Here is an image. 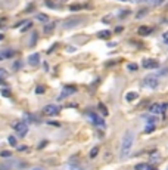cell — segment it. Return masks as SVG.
<instances>
[{
    "label": "cell",
    "mask_w": 168,
    "mask_h": 170,
    "mask_svg": "<svg viewBox=\"0 0 168 170\" xmlns=\"http://www.w3.org/2000/svg\"><path fill=\"white\" fill-rule=\"evenodd\" d=\"M137 98H139V95H137L136 92H128L127 95H126V99H127L128 102H133V101H136Z\"/></svg>",
    "instance_id": "16"
},
{
    "label": "cell",
    "mask_w": 168,
    "mask_h": 170,
    "mask_svg": "<svg viewBox=\"0 0 168 170\" xmlns=\"http://www.w3.org/2000/svg\"><path fill=\"white\" fill-rule=\"evenodd\" d=\"M0 157L7 158V157H11V152H9V151H3V152H0Z\"/></svg>",
    "instance_id": "30"
},
{
    "label": "cell",
    "mask_w": 168,
    "mask_h": 170,
    "mask_svg": "<svg viewBox=\"0 0 168 170\" xmlns=\"http://www.w3.org/2000/svg\"><path fill=\"white\" fill-rule=\"evenodd\" d=\"M2 95H3L5 98H9V96H11V90H9V89H3V90H2Z\"/></svg>",
    "instance_id": "29"
},
{
    "label": "cell",
    "mask_w": 168,
    "mask_h": 170,
    "mask_svg": "<svg viewBox=\"0 0 168 170\" xmlns=\"http://www.w3.org/2000/svg\"><path fill=\"white\" fill-rule=\"evenodd\" d=\"M87 117H88V120H90L94 126L97 127H100V129H105L106 127V123L102 117H99V114H94V113H87Z\"/></svg>",
    "instance_id": "3"
},
{
    "label": "cell",
    "mask_w": 168,
    "mask_h": 170,
    "mask_svg": "<svg viewBox=\"0 0 168 170\" xmlns=\"http://www.w3.org/2000/svg\"><path fill=\"white\" fill-rule=\"evenodd\" d=\"M75 87L74 86H66V87H64V90H62V93L59 95V99H64V98H66V96H69V95H72V93H75Z\"/></svg>",
    "instance_id": "9"
},
{
    "label": "cell",
    "mask_w": 168,
    "mask_h": 170,
    "mask_svg": "<svg viewBox=\"0 0 168 170\" xmlns=\"http://www.w3.org/2000/svg\"><path fill=\"white\" fill-rule=\"evenodd\" d=\"M147 13V9H143V11H141L139 15H137V18H140V16H143V15H146Z\"/></svg>",
    "instance_id": "34"
},
{
    "label": "cell",
    "mask_w": 168,
    "mask_h": 170,
    "mask_svg": "<svg viewBox=\"0 0 168 170\" xmlns=\"http://www.w3.org/2000/svg\"><path fill=\"white\" fill-rule=\"evenodd\" d=\"M136 170H155L153 166H150V164H146V163H140L134 167Z\"/></svg>",
    "instance_id": "14"
},
{
    "label": "cell",
    "mask_w": 168,
    "mask_h": 170,
    "mask_svg": "<svg viewBox=\"0 0 168 170\" xmlns=\"http://www.w3.org/2000/svg\"><path fill=\"white\" fill-rule=\"evenodd\" d=\"M167 107H168L167 104H153V105H150L149 111H150V114H152V115H156L158 117V114H165Z\"/></svg>",
    "instance_id": "6"
},
{
    "label": "cell",
    "mask_w": 168,
    "mask_h": 170,
    "mask_svg": "<svg viewBox=\"0 0 168 170\" xmlns=\"http://www.w3.org/2000/svg\"><path fill=\"white\" fill-rule=\"evenodd\" d=\"M12 127L16 130L18 136H21V138H24V136L27 135V132H28V124H27L25 121H15Z\"/></svg>",
    "instance_id": "5"
},
{
    "label": "cell",
    "mask_w": 168,
    "mask_h": 170,
    "mask_svg": "<svg viewBox=\"0 0 168 170\" xmlns=\"http://www.w3.org/2000/svg\"><path fill=\"white\" fill-rule=\"evenodd\" d=\"M141 84L149 89H156L158 84H159V80L156 75H146V77L143 79V81H141Z\"/></svg>",
    "instance_id": "4"
},
{
    "label": "cell",
    "mask_w": 168,
    "mask_h": 170,
    "mask_svg": "<svg viewBox=\"0 0 168 170\" xmlns=\"http://www.w3.org/2000/svg\"><path fill=\"white\" fill-rule=\"evenodd\" d=\"M141 65H143V68H146V70H155V68H159V62L156 61V59H150V58H145Z\"/></svg>",
    "instance_id": "8"
},
{
    "label": "cell",
    "mask_w": 168,
    "mask_h": 170,
    "mask_svg": "<svg viewBox=\"0 0 168 170\" xmlns=\"http://www.w3.org/2000/svg\"><path fill=\"white\" fill-rule=\"evenodd\" d=\"M18 151H27V147H25V145H21V147H18Z\"/></svg>",
    "instance_id": "35"
},
{
    "label": "cell",
    "mask_w": 168,
    "mask_h": 170,
    "mask_svg": "<svg viewBox=\"0 0 168 170\" xmlns=\"http://www.w3.org/2000/svg\"><path fill=\"white\" fill-rule=\"evenodd\" d=\"M69 9L72 11V12H75V11H80V9H83V6H81V5H72V6H69Z\"/></svg>",
    "instance_id": "26"
},
{
    "label": "cell",
    "mask_w": 168,
    "mask_h": 170,
    "mask_svg": "<svg viewBox=\"0 0 168 170\" xmlns=\"http://www.w3.org/2000/svg\"><path fill=\"white\" fill-rule=\"evenodd\" d=\"M121 2H127V0H121Z\"/></svg>",
    "instance_id": "41"
},
{
    "label": "cell",
    "mask_w": 168,
    "mask_h": 170,
    "mask_svg": "<svg viewBox=\"0 0 168 170\" xmlns=\"http://www.w3.org/2000/svg\"><path fill=\"white\" fill-rule=\"evenodd\" d=\"M3 39V34H0V40H2Z\"/></svg>",
    "instance_id": "39"
},
{
    "label": "cell",
    "mask_w": 168,
    "mask_h": 170,
    "mask_svg": "<svg viewBox=\"0 0 168 170\" xmlns=\"http://www.w3.org/2000/svg\"><path fill=\"white\" fill-rule=\"evenodd\" d=\"M53 28H55V22H49L44 25V33H50V31H53Z\"/></svg>",
    "instance_id": "19"
},
{
    "label": "cell",
    "mask_w": 168,
    "mask_h": 170,
    "mask_svg": "<svg viewBox=\"0 0 168 170\" xmlns=\"http://www.w3.org/2000/svg\"><path fill=\"white\" fill-rule=\"evenodd\" d=\"M137 3H143V2H147V0H136Z\"/></svg>",
    "instance_id": "37"
},
{
    "label": "cell",
    "mask_w": 168,
    "mask_h": 170,
    "mask_svg": "<svg viewBox=\"0 0 168 170\" xmlns=\"http://www.w3.org/2000/svg\"><path fill=\"white\" fill-rule=\"evenodd\" d=\"M97 37L99 39H109L111 37V31L109 30H102V31L97 33Z\"/></svg>",
    "instance_id": "15"
},
{
    "label": "cell",
    "mask_w": 168,
    "mask_h": 170,
    "mask_svg": "<svg viewBox=\"0 0 168 170\" xmlns=\"http://www.w3.org/2000/svg\"><path fill=\"white\" fill-rule=\"evenodd\" d=\"M25 167V164H22L19 160H13V161H3L0 164V170H16V169H22Z\"/></svg>",
    "instance_id": "2"
},
{
    "label": "cell",
    "mask_w": 168,
    "mask_h": 170,
    "mask_svg": "<svg viewBox=\"0 0 168 170\" xmlns=\"http://www.w3.org/2000/svg\"><path fill=\"white\" fill-rule=\"evenodd\" d=\"M59 111H60V108H59L58 105H53V104L46 105V107L43 108V114H46V115H49V117H55V115H58Z\"/></svg>",
    "instance_id": "7"
},
{
    "label": "cell",
    "mask_w": 168,
    "mask_h": 170,
    "mask_svg": "<svg viewBox=\"0 0 168 170\" xmlns=\"http://www.w3.org/2000/svg\"><path fill=\"white\" fill-rule=\"evenodd\" d=\"M97 152H99V148H97V147H93V148H92V151H90V157H92V158H94V157L97 155Z\"/></svg>",
    "instance_id": "25"
},
{
    "label": "cell",
    "mask_w": 168,
    "mask_h": 170,
    "mask_svg": "<svg viewBox=\"0 0 168 170\" xmlns=\"http://www.w3.org/2000/svg\"><path fill=\"white\" fill-rule=\"evenodd\" d=\"M145 118H146L147 123H152V124H156V123H158V117H156V115L150 114V115H147V117H145Z\"/></svg>",
    "instance_id": "17"
},
{
    "label": "cell",
    "mask_w": 168,
    "mask_h": 170,
    "mask_svg": "<svg viewBox=\"0 0 168 170\" xmlns=\"http://www.w3.org/2000/svg\"><path fill=\"white\" fill-rule=\"evenodd\" d=\"M28 64H30L31 67L39 65V64H40V55H39V53H33V55H30V58H28Z\"/></svg>",
    "instance_id": "11"
},
{
    "label": "cell",
    "mask_w": 168,
    "mask_h": 170,
    "mask_svg": "<svg viewBox=\"0 0 168 170\" xmlns=\"http://www.w3.org/2000/svg\"><path fill=\"white\" fill-rule=\"evenodd\" d=\"M66 169H68V170H84L83 167H78V166H74V164H68Z\"/></svg>",
    "instance_id": "27"
},
{
    "label": "cell",
    "mask_w": 168,
    "mask_h": 170,
    "mask_svg": "<svg viewBox=\"0 0 168 170\" xmlns=\"http://www.w3.org/2000/svg\"><path fill=\"white\" fill-rule=\"evenodd\" d=\"M7 142H9V145L16 147V139H15V136H9V138H7Z\"/></svg>",
    "instance_id": "24"
},
{
    "label": "cell",
    "mask_w": 168,
    "mask_h": 170,
    "mask_svg": "<svg viewBox=\"0 0 168 170\" xmlns=\"http://www.w3.org/2000/svg\"><path fill=\"white\" fill-rule=\"evenodd\" d=\"M133 142H134V135L133 132H126L122 138V143H121V151H120V158L121 160H126L128 158L130 152H131V148H133Z\"/></svg>",
    "instance_id": "1"
},
{
    "label": "cell",
    "mask_w": 168,
    "mask_h": 170,
    "mask_svg": "<svg viewBox=\"0 0 168 170\" xmlns=\"http://www.w3.org/2000/svg\"><path fill=\"white\" fill-rule=\"evenodd\" d=\"M3 83H5V81H3V80H2V79H0V84H3Z\"/></svg>",
    "instance_id": "38"
},
{
    "label": "cell",
    "mask_w": 168,
    "mask_h": 170,
    "mask_svg": "<svg viewBox=\"0 0 168 170\" xmlns=\"http://www.w3.org/2000/svg\"><path fill=\"white\" fill-rule=\"evenodd\" d=\"M19 65H21V62H15V65H13V70H18V68H19Z\"/></svg>",
    "instance_id": "36"
},
{
    "label": "cell",
    "mask_w": 168,
    "mask_h": 170,
    "mask_svg": "<svg viewBox=\"0 0 168 170\" xmlns=\"http://www.w3.org/2000/svg\"><path fill=\"white\" fill-rule=\"evenodd\" d=\"M158 160H159V154L156 151H153L152 152V157H150V161H152V163H158Z\"/></svg>",
    "instance_id": "22"
},
{
    "label": "cell",
    "mask_w": 168,
    "mask_h": 170,
    "mask_svg": "<svg viewBox=\"0 0 168 170\" xmlns=\"http://www.w3.org/2000/svg\"><path fill=\"white\" fill-rule=\"evenodd\" d=\"M13 56V50L12 49H6V50H0V61L3 59H9Z\"/></svg>",
    "instance_id": "12"
},
{
    "label": "cell",
    "mask_w": 168,
    "mask_h": 170,
    "mask_svg": "<svg viewBox=\"0 0 168 170\" xmlns=\"http://www.w3.org/2000/svg\"><path fill=\"white\" fill-rule=\"evenodd\" d=\"M162 39H164V43H165V45H168V31H167V33L164 34V36H162Z\"/></svg>",
    "instance_id": "33"
},
{
    "label": "cell",
    "mask_w": 168,
    "mask_h": 170,
    "mask_svg": "<svg viewBox=\"0 0 168 170\" xmlns=\"http://www.w3.org/2000/svg\"><path fill=\"white\" fill-rule=\"evenodd\" d=\"M31 25H33V22H30V21H28V22H25V24L22 25V28H21V31H22V33H25V31H27V30H28V28H31Z\"/></svg>",
    "instance_id": "23"
},
{
    "label": "cell",
    "mask_w": 168,
    "mask_h": 170,
    "mask_svg": "<svg viewBox=\"0 0 168 170\" xmlns=\"http://www.w3.org/2000/svg\"><path fill=\"white\" fill-rule=\"evenodd\" d=\"M81 22V18H69L68 21L64 22V28H71V27H75Z\"/></svg>",
    "instance_id": "10"
},
{
    "label": "cell",
    "mask_w": 168,
    "mask_h": 170,
    "mask_svg": "<svg viewBox=\"0 0 168 170\" xmlns=\"http://www.w3.org/2000/svg\"><path fill=\"white\" fill-rule=\"evenodd\" d=\"M139 36H149L150 33H152V28L147 27V25H141V27H139Z\"/></svg>",
    "instance_id": "13"
},
{
    "label": "cell",
    "mask_w": 168,
    "mask_h": 170,
    "mask_svg": "<svg viewBox=\"0 0 168 170\" xmlns=\"http://www.w3.org/2000/svg\"><path fill=\"white\" fill-rule=\"evenodd\" d=\"M35 40H37V34H33V37H31V43H30V46H34L35 45Z\"/></svg>",
    "instance_id": "31"
},
{
    "label": "cell",
    "mask_w": 168,
    "mask_h": 170,
    "mask_svg": "<svg viewBox=\"0 0 168 170\" xmlns=\"http://www.w3.org/2000/svg\"><path fill=\"white\" fill-rule=\"evenodd\" d=\"M37 19H39L40 22H47V21H49V16L44 15V13H39V15H37Z\"/></svg>",
    "instance_id": "20"
},
{
    "label": "cell",
    "mask_w": 168,
    "mask_h": 170,
    "mask_svg": "<svg viewBox=\"0 0 168 170\" xmlns=\"http://www.w3.org/2000/svg\"><path fill=\"white\" fill-rule=\"evenodd\" d=\"M99 109H100V113H102V115L103 117H106L109 113H108V109H106V107L103 105V104H99Z\"/></svg>",
    "instance_id": "21"
},
{
    "label": "cell",
    "mask_w": 168,
    "mask_h": 170,
    "mask_svg": "<svg viewBox=\"0 0 168 170\" xmlns=\"http://www.w3.org/2000/svg\"><path fill=\"white\" fill-rule=\"evenodd\" d=\"M155 124H152V123H147L146 124V127H145V133H152L153 130H155Z\"/></svg>",
    "instance_id": "18"
},
{
    "label": "cell",
    "mask_w": 168,
    "mask_h": 170,
    "mask_svg": "<svg viewBox=\"0 0 168 170\" xmlns=\"http://www.w3.org/2000/svg\"><path fill=\"white\" fill-rule=\"evenodd\" d=\"M137 68H139L137 64H133V62L128 64V70H130V71H137Z\"/></svg>",
    "instance_id": "28"
},
{
    "label": "cell",
    "mask_w": 168,
    "mask_h": 170,
    "mask_svg": "<svg viewBox=\"0 0 168 170\" xmlns=\"http://www.w3.org/2000/svg\"><path fill=\"white\" fill-rule=\"evenodd\" d=\"M39 93V95H41V93H44V87L43 86H37V90H35Z\"/></svg>",
    "instance_id": "32"
},
{
    "label": "cell",
    "mask_w": 168,
    "mask_h": 170,
    "mask_svg": "<svg viewBox=\"0 0 168 170\" xmlns=\"http://www.w3.org/2000/svg\"><path fill=\"white\" fill-rule=\"evenodd\" d=\"M34 170H41V169H34Z\"/></svg>",
    "instance_id": "40"
}]
</instances>
